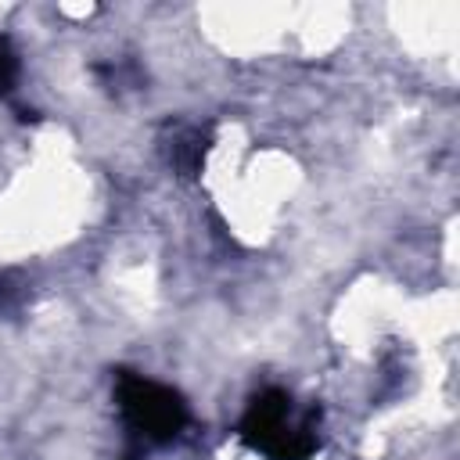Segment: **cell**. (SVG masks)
Here are the masks:
<instances>
[{
	"label": "cell",
	"instance_id": "obj_1",
	"mask_svg": "<svg viewBox=\"0 0 460 460\" xmlns=\"http://www.w3.org/2000/svg\"><path fill=\"white\" fill-rule=\"evenodd\" d=\"M241 438L252 449H262L270 460H305L316 453V413H295V402L280 388L259 392L241 420Z\"/></svg>",
	"mask_w": 460,
	"mask_h": 460
},
{
	"label": "cell",
	"instance_id": "obj_2",
	"mask_svg": "<svg viewBox=\"0 0 460 460\" xmlns=\"http://www.w3.org/2000/svg\"><path fill=\"white\" fill-rule=\"evenodd\" d=\"M115 399H119V410H122L129 431L140 442H169L187 424V402L172 388H165L144 374L119 370Z\"/></svg>",
	"mask_w": 460,
	"mask_h": 460
},
{
	"label": "cell",
	"instance_id": "obj_3",
	"mask_svg": "<svg viewBox=\"0 0 460 460\" xmlns=\"http://www.w3.org/2000/svg\"><path fill=\"white\" fill-rule=\"evenodd\" d=\"M201 155H205V133H201L198 126H187V129H180V133L172 137L169 158H172V165H176L183 176H190V172L201 165Z\"/></svg>",
	"mask_w": 460,
	"mask_h": 460
},
{
	"label": "cell",
	"instance_id": "obj_4",
	"mask_svg": "<svg viewBox=\"0 0 460 460\" xmlns=\"http://www.w3.org/2000/svg\"><path fill=\"white\" fill-rule=\"evenodd\" d=\"M14 79H18V54L7 40H0V97L14 90Z\"/></svg>",
	"mask_w": 460,
	"mask_h": 460
},
{
	"label": "cell",
	"instance_id": "obj_5",
	"mask_svg": "<svg viewBox=\"0 0 460 460\" xmlns=\"http://www.w3.org/2000/svg\"><path fill=\"white\" fill-rule=\"evenodd\" d=\"M22 298H25V288H22L11 273H0V313L18 309V305H22Z\"/></svg>",
	"mask_w": 460,
	"mask_h": 460
}]
</instances>
